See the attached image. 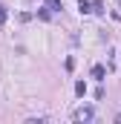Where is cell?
<instances>
[{"mask_svg":"<svg viewBox=\"0 0 121 124\" xmlns=\"http://www.w3.org/2000/svg\"><path fill=\"white\" fill-rule=\"evenodd\" d=\"M3 20H6V9H0V23H3Z\"/></svg>","mask_w":121,"mask_h":124,"instance_id":"7","label":"cell"},{"mask_svg":"<svg viewBox=\"0 0 121 124\" xmlns=\"http://www.w3.org/2000/svg\"><path fill=\"white\" fill-rule=\"evenodd\" d=\"M92 12H95V15H104V3L95 0V3H92Z\"/></svg>","mask_w":121,"mask_h":124,"instance_id":"5","label":"cell"},{"mask_svg":"<svg viewBox=\"0 0 121 124\" xmlns=\"http://www.w3.org/2000/svg\"><path fill=\"white\" fill-rule=\"evenodd\" d=\"M104 75H107V69H104V66H92V78L104 81Z\"/></svg>","mask_w":121,"mask_h":124,"instance_id":"2","label":"cell"},{"mask_svg":"<svg viewBox=\"0 0 121 124\" xmlns=\"http://www.w3.org/2000/svg\"><path fill=\"white\" fill-rule=\"evenodd\" d=\"M46 6H49V9H55V12L63 9V3H60V0H46Z\"/></svg>","mask_w":121,"mask_h":124,"instance_id":"4","label":"cell"},{"mask_svg":"<svg viewBox=\"0 0 121 124\" xmlns=\"http://www.w3.org/2000/svg\"><path fill=\"white\" fill-rule=\"evenodd\" d=\"M78 9H81V15H87V12H92V3L90 0H78Z\"/></svg>","mask_w":121,"mask_h":124,"instance_id":"3","label":"cell"},{"mask_svg":"<svg viewBox=\"0 0 121 124\" xmlns=\"http://www.w3.org/2000/svg\"><path fill=\"white\" fill-rule=\"evenodd\" d=\"M75 93H78V95H87V84H84V81H78V84H75Z\"/></svg>","mask_w":121,"mask_h":124,"instance_id":"6","label":"cell"},{"mask_svg":"<svg viewBox=\"0 0 121 124\" xmlns=\"http://www.w3.org/2000/svg\"><path fill=\"white\" fill-rule=\"evenodd\" d=\"M92 116H95V110H92V107H78V110L72 113V118H75V121H92Z\"/></svg>","mask_w":121,"mask_h":124,"instance_id":"1","label":"cell"},{"mask_svg":"<svg viewBox=\"0 0 121 124\" xmlns=\"http://www.w3.org/2000/svg\"><path fill=\"white\" fill-rule=\"evenodd\" d=\"M118 3H121V0H118Z\"/></svg>","mask_w":121,"mask_h":124,"instance_id":"8","label":"cell"}]
</instances>
